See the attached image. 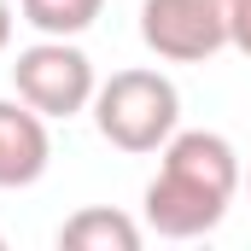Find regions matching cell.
Listing matches in <instances>:
<instances>
[{
    "mask_svg": "<svg viewBox=\"0 0 251 251\" xmlns=\"http://www.w3.org/2000/svg\"><path fill=\"white\" fill-rule=\"evenodd\" d=\"M228 47L251 59V0H228Z\"/></svg>",
    "mask_w": 251,
    "mask_h": 251,
    "instance_id": "ba28073f",
    "label": "cell"
},
{
    "mask_svg": "<svg viewBox=\"0 0 251 251\" xmlns=\"http://www.w3.org/2000/svg\"><path fill=\"white\" fill-rule=\"evenodd\" d=\"M246 193H251V170H246Z\"/></svg>",
    "mask_w": 251,
    "mask_h": 251,
    "instance_id": "30bf717a",
    "label": "cell"
},
{
    "mask_svg": "<svg viewBox=\"0 0 251 251\" xmlns=\"http://www.w3.org/2000/svg\"><path fill=\"white\" fill-rule=\"evenodd\" d=\"M12 88L24 105H35L47 123H70L76 111L94 105V59L70 41V35H41L35 47H24L12 64Z\"/></svg>",
    "mask_w": 251,
    "mask_h": 251,
    "instance_id": "3957f363",
    "label": "cell"
},
{
    "mask_svg": "<svg viewBox=\"0 0 251 251\" xmlns=\"http://www.w3.org/2000/svg\"><path fill=\"white\" fill-rule=\"evenodd\" d=\"M59 246L64 251H140V222L111 210V204H88V210L64 216Z\"/></svg>",
    "mask_w": 251,
    "mask_h": 251,
    "instance_id": "8992f818",
    "label": "cell"
},
{
    "mask_svg": "<svg viewBox=\"0 0 251 251\" xmlns=\"http://www.w3.org/2000/svg\"><path fill=\"white\" fill-rule=\"evenodd\" d=\"M100 6L105 0H18L24 24H35L41 35H82V29H94Z\"/></svg>",
    "mask_w": 251,
    "mask_h": 251,
    "instance_id": "52a82bcc",
    "label": "cell"
},
{
    "mask_svg": "<svg viewBox=\"0 0 251 251\" xmlns=\"http://www.w3.org/2000/svg\"><path fill=\"white\" fill-rule=\"evenodd\" d=\"M6 41H12V0H0V53H6Z\"/></svg>",
    "mask_w": 251,
    "mask_h": 251,
    "instance_id": "9c48e42d",
    "label": "cell"
},
{
    "mask_svg": "<svg viewBox=\"0 0 251 251\" xmlns=\"http://www.w3.org/2000/svg\"><path fill=\"white\" fill-rule=\"evenodd\" d=\"M246 181L240 152L216 128H176L158 152V176L140 193V216L158 240H204L222 228L234 193Z\"/></svg>",
    "mask_w": 251,
    "mask_h": 251,
    "instance_id": "6da1fadb",
    "label": "cell"
},
{
    "mask_svg": "<svg viewBox=\"0 0 251 251\" xmlns=\"http://www.w3.org/2000/svg\"><path fill=\"white\" fill-rule=\"evenodd\" d=\"M53 164L47 117L24 100H0V187H35Z\"/></svg>",
    "mask_w": 251,
    "mask_h": 251,
    "instance_id": "5b68a950",
    "label": "cell"
},
{
    "mask_svg": "<svg viewBox=\"0 0 251 251\" xmlns=\"http://www.w3.org/2000/svg\"><path fill=\"white\" fill-rule=\"evenodd\" d=\"M88 111H94L100 140H111L117 152L146 158V152H164L170 134L181 128V94H176V82L164 70L134 64V70H117L111 82L94 88Z\"/></svg>",
    "mask_w": 251,
    "mask_h": 251,
    "instance_id": "7a4b0ae2",
    "label": "cell"
},
{
    "mask_svg": "<svg viewBox=\"0 0 251 251\" xmlns=\"http://www.w3.org/2000/svg\"><path fill=\"white\" fill-rule=\"evenodd\" d=\"M140 41L164 64H204L228 47V0H146Z\"/></svg>",
    "mask_w": 251,
    "mask_h": 251,
    "instance_id": "277c9868",
    "label": "cell"
},
{
    "mask_svg": "<svg viewBox=\"0 0 251 251\" xmlns=\"http://www.w3.org/2000/svg\"><path fill=\"white\" fill-rule=\"evenodd\" d=\"M0 246H6V240H0Z\"/></svg>",
    "mask_w": 251,
    "mask_h": 251,
    "instance_id": "8fae6325",
    "label": "cell"
}]
</instances>
